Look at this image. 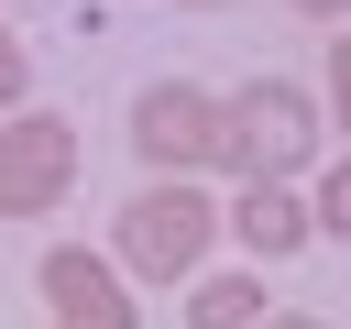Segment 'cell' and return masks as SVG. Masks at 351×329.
<instances>
[{
	"mask_svg": "<svg viewBox=\"0 0 351 329\" xmlns=\"http://www.w3.org/2000/svg\"><path fill=\"white\" fill-rule=\"evenodd\" d=\"M307 154H318V99L296 77H252V88L219 99V164L241 186H296Z\"/></svg>",
	"mask_w": 351,
	"mask_h": 329,
	"instance_id": "cell-1",
	"label": "cell"
},
{
	"mask_svg": "<svg viewBox=\"0 0 351 329\" xmlns=\"http://www.w3.org/2000/svg\"><path fill=\"white\" fill-rule=\"evenodd\" d=\"M77 186V121L66 110H11L0 121V219H55Z\"/></svg>",
	"mask_w": 351,
	"mask_h": 329,
	"instance_id": "cell-3",
	"label": "cell"
},
{
	"mask_svg": "<svg viewBox=\"0 0 351 329\" xmlns=\"http://www.w3.org/2000/svg\"><path fill=\"white\" fill-rule=\"evenodd\" d=\"M285 11H307V22H340V11H351V0H285Z\"/></svg>",
	"mask_w": 351,
	"mask_h": 329,
	"instance_id": "cell-12",
	"label": "cell"
},
{
	"mask_svg": "<svg viewBox=\"0 0 351 329\" xmlns=\"http://www.w3.org/2000/svg\"><path fill=\"white\" fill-rule=\"evenodd\" d=\"M219 230H230L252 263H285V252H307V241H318V219H307V197H296V186H241V197L219 208Z\"/></svg>",
	"mask_w": 351,
	"mask_h": 329,
	"instance_id": "cell-6",
	"label": "cell"
},
{
	"mask_svg": "<svg viewBox=\"0 0 351 329\" xmlns=\"http://www.w3.org/2000/svg\"><path fill=\"white\" fill-rule=\"evenodd\" d=\"M307 219H318V241H351V164H329V175H318Z\"/></svg>",
	"mask_w": 351,
	"mask_h": 329,
	"instance_id": "cell-8",
	"label": "cell"
},
{
	"mask_svg": "<svg viewBox=\"0 0 351 329\" xmlns=\"http://www.w3.org/2000/svg\"><path fill=\"white\" fill-rule=\"evenodd\" d=\"M263 329H329V318H307V307H274V318H263Z\"/></svg>",
	"mask_w": 351,
	"mask_h": 329,
	"instance_id": "cell-11",
	"label": "cell"
},
{
	"mask_svg": "<svg viewBox=\"0 0 351 329\" xmlns=\"http://www.w3.org/2000/svg\"><path fill=\"white\" fill-rule=\"evenodd\" d=\"M186 11H219V0H186Z\"/></svg>",
	"mask_w": 351,
	"mask_h": 329,
	"instance_id": "cell-13",
	"label": "cell"
},
{
	"mask_svg": "<svg viewBox=\"0 0 351 329\" xmlns=\"http://www.w3.org/2000/svg\"><path fill=\"white\" fill-rule=\"evenodd\" d=\"M208 241H219V208H208V186H197V175H154V186L121 208V230H110V263H121V274H143V285H186V274L208 263Z\"/></svg>",
	"mask_w": 351,
	"mask_h": 329,
	"instance_id": "cell-2",
	"label": "cell"
},
{
	"mask_svg": "<svg viewBox=\"0 0 351 329\" xmlns=\"http://www.w3.org/2000/svg\"><path fill=\"white\" fill-rule=\"evenodd\" d=\"M11 110H33V55H22L11 22H0V121H11Z\"/></svg>",
	"mask_w": 351,
	"mask_h": 329,
	"instance_id": "cell-9",
	"label": "cell"
},
{
	"mask_svg": "<svg viewBox=\"0 0 351 329\" xmlns=\"http://www.w3.org/2000/svg\"><path fill=\"white\" fill-rule=\"evenodd\" d=\"M329 121H340V132H351V33H340V44H329Z\"/></svg>",
	"mask_w": 351,
	"mask_h": 329,
	"instance_id": "cell-10",
	"label": "cell"
},
{
	"mask_svg": "<svg viewBox=\"0 0 351 329\" xmlns=\"http://www.w3.org/2000/svg\"><path fill=\"white\" fill-rule=\"evenodd\" d=\"M33 296L55 307V329H143V307H132L121 263H110V252H88V241H55V252L33 263Z\"/></svg>",
	"mask_w": 351,
	"mask_h": 329,
	"instance_id": "cell-5",
	"label": "cell"
},
{
	"mask_svg": "<svg viewBox=\"0 0 351 329\" xmlns=\"http://www.w3.org/2000/svg\"><path fill=\"white\" fill-rule=\"evenodd\" d=\"M186 329H263V274H197Z\"/></svg>",
	"mask_w": 351,
	"mask_h": 329,
	"instance_id": "cell-7",
	"label": "cell"
},
{
	"mask_svg": "<svg viewBox=\"0 0 351 329\" xmlns=\"http://www.w3.org/2000/svg\"><path fill=\"white\" fill-rule=\"evenodd\" d=\"M132 154H143L154 175H197V164H219V99L186 88V77L132 88Z\"/></svg>",
	"mask_w": 351,
	"mask_h": 329,
	"instance_id": "cell-4",
	"label": "cell"
}]
</instances>
